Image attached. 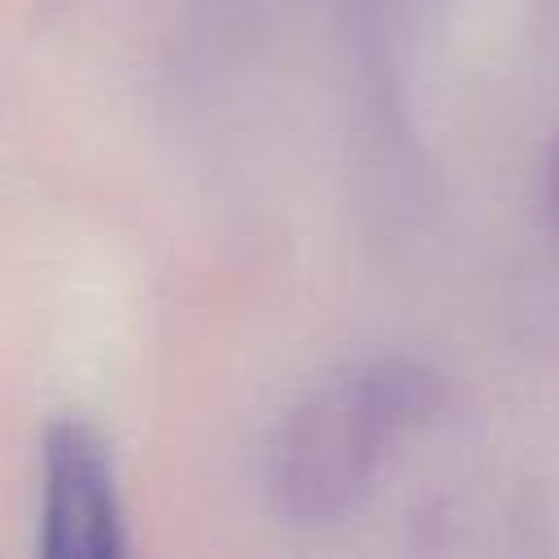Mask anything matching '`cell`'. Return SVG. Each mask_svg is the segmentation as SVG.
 I'll return each mask as SVG.
<instances>
[{"label": "cell", "mask_w": 559, "mask_h": 559, "mask_svg": "<svg viewBox=\"0 0 559 559\" xmlns=\"http://www.w3.org/2000/svg\"><path fill=\"white\" fill-rule=\"evenodd\" d=\"M546 210H550V223H555V236H559V131H555L550 162H546Z\"/></svg>", "instance_id": "cell-3"}, {"label": "cell", "mask_w": 559, "mask_h": 559, "mask_svg": "<svg viewBox=\"0 0 559 559\" xmlns=\"http://www.w3.org/2000/svg\"><path fill=\"white\" fill-rule=\"evenodd\" d=\"M39 550L52 559H114L127 550L114 459L83 419H57L44 432Z\"/></svg>", "instance_id": "cell-2"}, {"label": "cell", "mask_w": 559, "mask_h": 559, "mask_svg": "<svg viewBox=\"0 0 559 559\" xmlns=\"http://www.w3.org/2000/svg\"><path fill=\"white\" fill-rule=\"evenodd\" d=\"M441 376L389 354L314 384L280 424L266 485L297 524L349 515L376 485L389 450L441 406Z\"/></svg>", "instance_id": "cell-1"}]
</instances>
